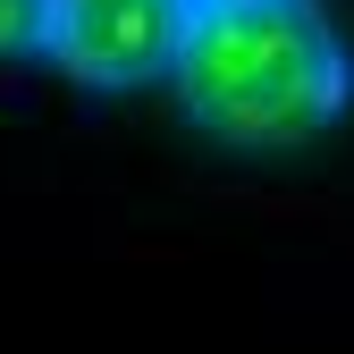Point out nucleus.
<instances>
[{"mask_svg": "<svg viewBox=\"0 0 354 354\" xmlns=\"http://www.w3.org/2000/svg\"><path fill=\"white\" fill-rule=\"evenodd\" d=\"M186 26L194 0H51L34 59L84 93H144V84H169Z\"/></svg>", "mask_w": 354, "mask_h": 354, "instance_id": "f03ea898", "label": "nucleus"}, {"mask_svg": "<svg viewBox=\"0 0 354 354\" xmlns=\"http://www.w3.org/2000/svg\"><path fill=\"white\" fill-rule=\"evenodd\" d=\"M42 9L51 0H0V68H17L42 51Z\"/></svg>", "mask_w": 354, "mask_h": 354, "instance_id": "7ed1b4c3", "label": "nucleus"}, {"mask_svg": "<svg viewBox=\"0 0 354 354\" xmlns=\"http://www.w3.org/2000/svg\"><path fill=\"white\" fill-rule=\"evenodd\" d=\"M169 84L211 144L295 152L354 110V51L321 0H194Z\"/></svg>", "mask_w": 354, "mask_h": 354, "instance_id": "f257e3e1", "label": "nucleus"}]
</instances>
